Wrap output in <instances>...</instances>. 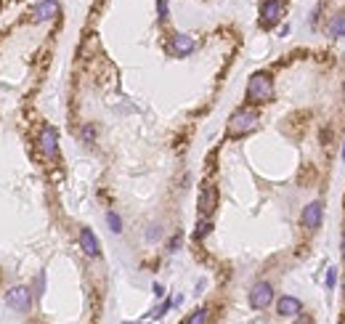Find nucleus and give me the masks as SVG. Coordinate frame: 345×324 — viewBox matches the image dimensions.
<instances>
[{
    "mask_svg": "<svg viewBox=\"0 0 345 324\" xmlns=\"http://www.w3.org/2000/svg\"><path fill=\"white\" fill-rule=\"evenodd\" d=\"M245 98L250 104H268L274 98V77L268 72H255L247 82Z\"/></svg>",
    "mask_w": 345,
    "mask_h": 324,
    "instance_id": "f257e3e1",
    "label": "nucleus"
},
{
    "mask_svg": "<svg viewBox=\"0 0 345 324\" xmlns=\"http://www.w3.org/2000/svg\"><path fill=\"white\" fill-rule=\"evenodd\" d=\"M260 123V117L253 112V109H237L234 115L228 117V125H226V133L228 138H242L247 133H253Z\"/></svg>",
    "mask_w": 345,
    "mask_h": 324,
    "instance_id": "f03ea898",
    "label": "nucleus"
},
{
    "mask_svg": "<svg viewBox=\"0 0 345 324\" xmlns=\"http://www.w3.org/2000/svg\"><path fill=\"white\" fill-rule=\"evenodd\" d=\"M284 16V3L282 0H263L260 3V27L263 30H274Z\"/></svg>",
    "mask_w": 345,
    "mask_h": 324,
    "instance_id": "7ed1b4c3",
    "label": "nucleus"
},
{
    "mask_svg": "<svg viewBox=\"0 0 345 324\" xmlns=\"http://www.w3.org/2000/svg\"><path fill=\"white\" fill-rule=\"evenodd\" d=\"M6 305H8V308H14V311H19V313L30 311L32 290H30V287H11V290L6 292Z\"/></svg>",
    "mask_w": 345,
    "mask_h": 324,
    "instance_id": "20e7f679",
    "label": "nucleus"
},
{
    "mask_svg": "<svg viewBox=\"0 0 345 324\" xmlns=\"http://www.w3.org/2000/svg\"><path fill=\"white\" fill-rule=\"evenodd\" d=\"M271 300H274V287L268 284V282H258L253 290H250V305H253L255 311L268 308Z\"/></svg>",
    "mask_w": 345,
    "mask_h": 324,
    "instance_id": "39448f33",
    "label": "nucleus"
},
{
    "mask_svg": "<svg viewBox=\"0 0 345 324\" xmlns=\"http://www.w3.org/2000/svg\"><path fill=\"white\" fill-rule=\"evenodd\" d=\"M37 146H40V152L48 157V160H53L56 154H59V133H56V128L45 125L40 136H37Z\"/></svg>",
    "mask_w": 345,
    "mask_h": 324,
    "instance_id": "423d86ee",
    "label": "nucleus"
},
{
    "mask_svg": "<svg viewBox=\"0 0 345 324\" xmlns=\"http://www.w3.org/2000/svg\"><path fill=\"white\" fill-rule=\"evenodd\" d=\"M303 229H319L321 226V221H324V205H321V202L319 199H313L311 202V205H305L303 207Z\"/></svg>",
    "mask_w": 345,
    "mask_h": 324,
    "instance_id": "0eeeda50",
    "label": "nucleus"
},
{
    "mask_svg": "<svg viewBox=\"0 0 345 324\" xmlns=\"http://www.w3.org/2000/svg\"><path fill=\"white\" fill-rule=\"evenodd\" d=\"M194 48H197V40L191 38V35H173V40H170V53L173 56H189V53H194Z\"/></svg>",
    "mask_w": 345,
    "mask_h": 324,
    "instance_id": "6e6552de",
    "label": "nucleus"
},
{
    "mask_svg": "<svg viewBox=\"0 0 345 324\" xmlns=\"http://www.w3.org/2000/svg\"><path fill=\"white\" fill-rule=\"evenodd\" d=\"M218 205V189L215 186H204L202 194H199V215L202 218H210L212 210Z\"/></svg>",
    "mask_w": 345,
    "mask_h": 324,
    "instance_id": "1a4fd4ad",
    "label": "nucleus"
},
{
    "mask_svg": "<svg viewBox=\"0 0 345 324\" xmlns=\"http://www.w3.org/2000/svg\"><path fill=\"white\" fill-rule=\"evenodd\" d=\"M80 250H82V253H85L88 258H98V255H101L98 237L93 234L90 229H80Z\"/></svg>",
    "mask_w": 345,
    "mask_h": 324,
    "instance_id": "9d476101",
    "label": "nucleus"
},
{
    "mask_svg": "<svg viewBox=\"0 0 345 324\" xmlns=\"http://www.w3.org/2000/svg\"><path fill=\"white\" fill-rule=\"evenodd\" d=\"M300 311H303V303L297 298H292V295H284V298H279V303H276V313L282 319H292Z\"/></svg>",
    "mask_w": 345,
    "mask_h": 324,
    "instance_id": "9b49d317",
    "label": "nucleus"
},
{
    "mask_svg": "<svg viewBox=\"0 0 345 324\" xmlns=\"http://www.w3.org/2000/svg\"><path fill=\"white\" fill-rule=\"evenodd\" d=\"M56 14H59V3H56V0H40V3L32 8V16H35L37 24H40V22H51Z\"/></svg>",
    "mask_w": 345,
    "mask_h": 324,
    "instance_id": "f8f14e48",
    "label": "nucleus"
},
{
    "mask_svg": "<svg viewBox=\"0 0 345 324\" xmlns=\"http://www.w3.org/2000/svg\"><path fill=\"white\" fill-rule=\"evenodd\" d=\"M329 38H345V11L334 14L329 19Z\"/></svg>",
    "mask_w": 345,
    "mask_h": 324,
    "instance_id": "ddd939ff",
    "label": "nucleus"
},
{
    "mask_svg": "<svg viewBox=\"0 0 345 324\" xmlns=\"http://www.w3.org/2000/svg\"><path fill=\"white\" fill-rule=\"evenodd\" d=\"M210 231H212V224H210L207 218H202L199 224H197V231H194V239H204V237L210 234Z\"/></svg>",
    "mask_w": 345,
    "mask_h": 324,
    "instance_id": "4468645a",
    "label": "nucleus"
},
{
    "mask_svg": "<svg viewBox=\"0 0 345 324\" xmlns=\"http://www.w3.org/2000/svg\"><path fill=\"white\" fill-rule=\"evenodd\" d=\"M106 224H109V229L114 231V234H120V231H123V218H120L117 212H106Z\"/></svg>",
    "mask_w": 345,
    "mask_h": 324,
    "instance_id": "2eb2a0df",
    "label": "nucleus"
},
{
    "mask_svg": "<svg viewBox=\"0 0 345 324\" xmlns=\"http://www.w3.org/2000/svg\"><path fill=\"white\" fill-rule=\"evenodd\" d=\"M210 316H207V311L204 308H199V311H194L191 316H186V324H204Z\"/></svg>",
    "mask_w": 345,
    "mask_h": 324,
    "instance_id": "dca6fc26",
    "label": "nucleus"
},
{
    "mask_svg": "<svg viewBox=\"0 0 345 324\" xmlns=\"http://www.w3.org/2000/svg\"><path fill=\"white\" fill-rule=\"evenodd\" d=\"M337 284V266H329L327 268V290H334Z\"/></svg>",
    "mask_w": 345,
    "mask_h": 324,
    "instance_id": "f3484780",
    "label": "nucleus"
},
{
    "mask_svg": "<svg viewBox=\"0 0 345 324\" xmlns=\"http://www.w3.org/2000/svg\"><path fill=\"white\" fill-rule=\"evenodd\" d=\"M80 136H82V141H85V144H93V138H96V131H93V125H82Z\"/></svg>",
    "mask_w": 345,
    "mask_h": 324,
    "instance_id": "a211bd4d",
    "label": "nucleus"
},
{
    "mask_svg": "<svg viewBox=\"0 0 345 324\" xmlns=\"http://www.w3.org/2000/svg\"><path fill=\"white\" fill-rule=\"evenodd\" d=\"M170 305H173V300H165V303L160 305V308H157V311L152 313V316H154V319H162L165 313H167V308H170Z\"/></svg>",
    "mask_w": 345,
    "mask_h": 324,
    "instance_id": "6ab92c4d",
    "label": "nucleus"
},
{
    "mask_svg": "<svg viewBox=\"0 0 345 324\" xmlns=\"http://www.w3.org/2000/svg\"><path fill=\"white\" fill-rule=\"evenodd\" d=\"M157 14H160L162 22L167 19V0H157Z\"/></svg>",
    "mask_w": 345,
    "mask_h": 324,
    "instance_id": "aec40b11",
    "label": "nucleus"
},
{
    "mask_svg": "<svg viewBox=\"0 0 345 324\" xmlns=\"http://www.w3.org/2000/svg\"><path fill=\"white\" fill-rule=\"evenodd\" d=\"M181 245V234H175L173 239H170V250H175V247H178Z\"/></svg>",
    "mask_w": 345,
    "mask_h": 324,
    "instance_id": "412c9836",
    "label": "nucleus"
},
{
    "mask_svg": "<svg viewBox=\"0 0 345 324\" xmlns=\"http://www.w3.org/2000/svg\"><path fill=\"white\" fill-rule=\"evenodd\" d=\"M154 295H157V298H162V295H165V287H162V284H154Z\"/></svg>",
    "mask_w": 345,
    "mask_h": 324,
    "instance_id": "4be33fe9",
    "label": "nucleus"
},
{
    "mask_svg": "<svg viewBox=\"0 0 345 324\" xmlns=\"http://www.w3.org/2000/svg\"><path fill=\"white\" fill-rule=\"evenodd\" d=\"M342 261H345V231H342Z\"/></svg>",
    "mask_w": 345,
    "mask_h": 324,
    "instance_id": "5701e85b",
    "label": "nucleus"
},
{
    "mask_svg": "<svg viewBox=\"0 0 345 324\" xmlns=\"http://www.w3.org/2000/svg\"><path fill=\"white\" fill-rule=\"evenodd\" d=\"M342 160H345V146H342Z\"/></svg>",
    "mask_w": 345,
    "mask_h": 324,
    "instance_id": "b1692460",
    "label": "nucleus"
},
{
    "mask_svg": "<svg viewBox=\"0 0 345 324\" xmlns=\"http://www.w3.org/2000/svg\"><path fill=\"white\" fill-rule=\"evenodd\" d=\"M342 98H345V85H342Z\"/></svg>",
    "mask_w": 345,
    "mask_h": 324,
    "instance_id": "393cba45",
    "label": "nucleus"
}]
</instances>
